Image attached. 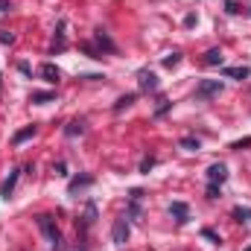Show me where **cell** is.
<instances>
[{
  "mask_svg": "<svg viewBox=\"0 0 251 251\" xmlns=\"http://www.w3.org/2000/svg\"><path fill=\"white\" fill-rule=\"evenodd\" d=\"M35 222H38V228H41V234L47 237V243H50V249H53V251H64V240H62V231H59V225H56V219H53L50 213H38V216H35Z\"/></svg>",
  "mask_w": 251,
  "mask_h": 251,
  "instance_id": "obj_1",
  "label": "cell"
},
{
  "mask_svg": "<svg viewBox=\"0 0 251 251\" xmlns=\"http://www.w3.org/2000/svg\"><path fill=\"white\" fill-rule=\"evenodd\" d=\"M222 94V82L219 79H201L196 85V100H213Z\"/></svg>",
  "mask_w": 251,
  "mask_h": 251,
  "instance_id": "obj_2",
  "label": "cell"
},
{
  "mask_svg": "<svg viewBox=\"0 0 251 251\" xmlns=\"http://www.w3.org/2000/svg\"><path fill=\"white\" fill-rule=\"evenodd\" d=\"M128 234H131V228H128V219H117L114 222V228H111V240L117 243V246H126L128 243Z\"/></svg>",
  "mask_w": 251,
  "mask_h": 251,
  "instance_id": "obj_3",
  "label": "cell"
},
{
  "mask_svg": "<svg viewBox=\"0 0 251 251\" xmlns=\"http://www.w3.org/2000/svg\"><path fill=\"white\" fill-rule=\"evenodd\" d=\"M137 85H140L143 94H155V91H158V76H155L152 70H140V73H137Z\"/></svg>",
  "mask_w": 251,
  "mask_h": 251,
  "instance_id": "obj_4",
  "label": "cell"
},
{
  "mask_svg": "<svg viewBox=\"0 0 251 251\" xmlns=\"http://www.w3.org/2000/svg\"><path fill=\"white\" fill-rule=\"evenodd\" d=\"M228 181V167L225 164H210L207 167V184H225Z\"/></svg>",
  "mask_w": 251,
  "mask_h": 251,
  "instance_id": "obj_5",
  "label": "cell"
},
{
  "mask_svg": "<svg viewBox=\"0 0 251 251\" xmlns=\"http://www.w3.org/2000/svg\"><path fill=\"white\" fill-rule=\"evenodd\" d=\"M38 76L47 82V85H59L62 82V70L56 67L53 62H47V64H41V70H38Z\"/></svg>",
  "mask_w": 251,
  "mask_h": 251,
  "instance_id": "obj_6",
  "label": "cell"
},
{
  "mask_svg": "<svg viewBox=\"0 0 251 251\" xmlns=\"http://www.w3.org/2000/svg\"><path fill=\"white\" fill-rule=\"evenodd\" d=\"M94 41L100 44V53L105 50V53H117V44L111 41V35L105 32V29H94Z\"/></svg>",
  "mask_w": 251,
  "mask_h": 251,
  "instance_id": "obj_7",
  "label": "cell"
},
{
  "mask_svg": "<svg viewBox=\"0 0 251 251\" xmlns=\"http://www.w3.org/2000/svg\"><path fill=\"white\" fill-rule=\"evenodd\" d=\"M91 184H94V176H88V173H82V176H76V178H70V184H67V193H70V196H76L79 190L91 187Z\"/></svg>",
  "mask_w": 251,
  "mask_h": 251,
  "instance_id": "obj_8",
  "label": "cell"
},
{
  "mask_svg": "<svg viewBox=\"0 0 251 251\" xmlns=\"http://www.w3.org/2000/svg\"><path fill=\"white\" fill-rule=\"evenodd\" d=\"M18 178H21V170H12L9 173V178L0 184V196L3 199H12V193H15V184H18Z\"/></svg>",
  "mask_w": 251,
  "mask_h": 251,
  "instance_id": "obj_9",
  "label": "cell"
},
{
  "mask_svg": "<svg viewBox=\"0 0 251 251\" xmlns=\"http://www.w3.org/2000/svg\"><path fill=\"white\" fill-rule=\"evenodd\" d=\"M170 213L176 216V222H178V225H184V222L190 219V207L184 204V201H173V204H170Z\"/></svg>",
  "mask_w": 251,
  "mask_h": 251,
  "instance_id": "obj_10",
  "label": "cell"
},
{
  "mask_svg": "<svg viewBox=\"0 0 251 251\" xmlns=\"http://www.w3.org/2000/svg\"><path fill=\"white\" fill-rule=\"evenodd\" d=\"M222 76L243 82V79H249V76H251V67H225V70H222Z\"/></svg>",
  "mask_w": 251,
  "mask_h": 251,
  "instance_id": "obj_11",
  "label": "cell"
},
{
  "mask_svg": "<svg viewBox=\"0 0 251 251\" xmlns=\"http://www.w3.org/2000/svg\"><path fill=\"white\" fill-rule=\"evenodd\" d=\"M201 62L207 64V67H216V64L225 62V56H222V50H219V47H210V50L204 53V59H201Z\"/></svg>",
  "mask_w": 251,
  "mask_h": 251,
  "instance_id": "obj_12",
  "label": "cell"
},
{
  "mask_svg": "<svg viewBox=\"0 0 251 251\" xmlns=\"http://www.w3.org/2000/svg\"><path fill=\"white\" fill-rule=\"evenodd\" d=\"M35 131H38V126L32 123V126H26V128H21V131H15V137H12V143L15 146H21L24 140H29V137H35Z\"/></svg>",
  "mask_w": 251,
  "mask_h": 251,
  "instance_id": "obj_13",
  "label": "cell"
},
{
  "mask_svg": "<svg viewBox=\"0 0 251 251\" xmlns=\"http://www.w3.org/2000/svg\"><path fill=\"white\" fill-rule=\"evenodd\" d=\"M64 134L67 137H82L85 134V120H70V123L64 126Z\"/></svg>",
  "mask_w": 251,
  "mask_h": 251,
  "instance_id": "obj_14",
  "label": "cell"
},
{
  "mask_svg": "<svg viewBox=\"0 0 251 251\" xmlns=\"http://www.w3.org/2000/svg\"><path fill=\"white\" fill-rule=\"evenodd\" d=\"M178 146H181V149H187V152H199V149H201V140H199V137H193V134H187V137H181V140H178Z\"/></svg>",
  "mask_w": 251,
  "mask_h": 251,
  "instance_id": "obj_15",
  "label": "cell"
},
{
  "mask_svg": "<svg viewBox=\"0 0 251 251\" xmlns=\"http://www.w3.org/2000/svg\"><path fill=\"white\" fill-rule=\"evenodd\" d=\"M64 47H67V41H64V21H62V24H59V32H56V41H53V50H50V53L56 56V53H62Z\"/></svg>",
  "mask_w": 251,
  "mask_h": 251,
  "instance_id": "obj_16",
  "label": "cell"
},
{
  "mask_svg": "<svg viewBox=\"0 0 251 251\" xmlns=\"http://www.w3.org/2000/svg\"><path fill=\"white\" fill-rule=\"evenodd\" d=\"M231 216H234L237 222H251V207H243V204H237V207H231Z\"/></svg>",
  "mask_w": 251,
  "mask_h": 251,
  "instance_id": "obj_17",
  "label": "cell"
},
{
  "mask_svg": "<svg viewBox=\"0 0 251 251\" xmlns=\"http://www.w3.org/2000/svg\"><path fill=\"white\" fill-rule=\"evenodd\" d=\"M29 100H32L35 105H44V102H53V100H56V94H53V91H35Z\"/></svg>",
  "mask_w": 251,
  "mask_h": 251,
  "instance_id": "obj_18",
  "label": "cell"
},
{
  "mask_svg": "<svg viewBox=\"0 0 251 251\" xmlns=\"http://www.w3.org/2000/svg\"><path fill=\"white\" fill-rule=\"evenodd\" d=\"M94 222H97V204H94V201H88V207H85V216H82V225H85V228H91Z\"/></svg>",
  "mask_w": 251,
  "mask_h": 251,
  "instance_id": "obj_19",
  "label": "cell"
},
{
  "mask_svg": "<svg viewBox=\"0 0 251 251\" xmlns=\"http://www.w3.org/2000/svg\"><path fill=\"white\" fill-rule=\"evenodd\" d=\"M134 100H137V94H123V97L114 102V111H117V114H120V111H126L128 105H134Z\"/></svg>",
  "mask_w": 251,
  "mask_h": 251,
  "instance_id": "obj_20",
  "label": "cell"
},
{
  "mask_svg": "<svg viewBox=\"0 0 251 251\" xmlns=\"http://www.w3.org/2000/svg\"><path fill=\"white\" fill-rule=\"evenodd\" d=\"M128 219H131V222L140 219V201H137V199H128Z\"/></svg>",
  "mask_w": 251,
  "mask_h": 251,
  "instance_id": "obj_21",
  "label": "cell"
},
{
  "mask_svg": "<svg viewBox=\"0 0 251 251\" xmlns=\"http://www.w3.org/2000/svg\"><path fill=\"white\" fill-rule=\"evenodd\" d=\"M164 67H167V70H173V67H178V64H181V53H178V50H176V53H170V56H167V59H164Z\"/></svg>",
  "mask_w": 251,
  "mask_h": 251,
  "instance_id": "obj_22",
  "label": "cell"
},
{
  "mask_svg": "<svg viewBox=\"0 0 251 251\" xmlns=\"http://www.w3.org/2000/svg\"><path fill=\"white\" fill-rule=\"evenodd\" d=\"M158 102H161V105H158V108H155V117H164V114H167V111H170V108H173V102H170V100H164V97H161V100H158Z\"/></svg>",
  "mask_w": 251,
  "mask_h": 251,
  "instance_id": "obj_23",
  "label": "cell"
},
{
  "mask_svg": "<svg viewBox=\"0 0 251 251\" xmlns=\"http://www.w3.org/2000/svg\"><path fill=\"white\" fill-rule=\"evenodd\" d=\"M225 12H228V15H240V12H243V6H240L237 0H225Z\"/></svg>",
  "mask_w": 251,
  "mask_h": 251,
  "instance_id": "obj_24",
  "label": "cell"
},
{
  "mask_svg": "<svg viewBox=\"0 0 251 251\" xmlns=\"http://www.w3.org/2000/svg\"><path fill=\"white\" fill-rule=\"evenodd\" d=\"M152 167H155V158H152V155H146V158L140 161V173H143V176H149V170H152Z\"/></svg>",
  "mask_w": 251,
  "mask_h": 251,
  "instance_id": "obj_25",
  "label": "cell"
},
{
  "mask_svg": "<svg viewBox=\"0 0 251 251\" xmlns=\"http://www.w3.org/2000/svg\"><path fill=\"white\" fill-rule=\"evenodd\" d=\"M201 237H204V240H210V243H216V246L222 243V240H219V234H216V231H210V228H201Z\"/></svg>",
  "mask_w": 251,
  "mask_h": 251,
  "instance_id": "obj_26",
  "label": "cell"
},
{
  "mask_svg": "<svg viewBox=\"0 0 251 251\" xmlns=\"http://www.w3.org/2000/svg\"><path fill=\"white\" fill-rule=\"evenodd\" d=\"M222 196V187L219 184H207V199H219Z\"/></svg>",
  "mask_w": 251,
  "mask_h": 251,
  "instance_id": "obj_27",
  "label": "cell"
},
{
  "mask_svg": "<svg viewBox=\"0 0 251 251\" xmlns=\"http://www.w3.org/2000/svg\"><path fill=\"white\" fill-rule=\"evenodd\" d=\"M243 146H251V137H243V140H234L231 149H243Z\"/></svg>",
  "mask_w": 251,
  "mask_h": 251,
  "instance_id": "obj_28",
  "label": "cell"
},
{
  "mask_svg": "<svg viewBox=\"0 0 251 251\" xmlns=\"http://www.w3.org/2000/svg\"><path fill=\"white\" fill-rule=\"evenodd\" d=\"M53 173H56V176H67V164H64V161H59V164L53 167Z\"/></svg>",
  "mask_w": 251,
  "mask_h": 251,
  "instance_id": "obj_29",
  "label": "cell"
},
{
  "mask_svg": "<svg viewBox=\"0 0 251 251\" xmlns=\"http://www.w3.org/2000/svg\"><path fill=\"white\" fill-rule=\"evenodd\" d=\"M12 41H15V35H12V32H3V29H0V44H12Z\"/></svg>",
  "mask_w": 251,
  "mask_h": 251,
  "instance_id": "obj_30",
  "label": "cell"
},
{
  "mask_svg": "<svg viewBox=\"0 0 251 251\" xmlns=\"http://www.w3.org/2000/svg\"><path fill=\"white\" fill-rule=\"evenodd\" d=\"M196 21H199V18H196V12L184 15V26H196Z\"/></svg>",
  "mask_w": 251,
  "mask_h": 251,
  "instance_id": "obj_31",
  "label": "cell"
},
{
  "mask_svg": "<svg viewBox=\"0 0 251 251\" xmlns=\"http://www.w3.org/2000/svg\"><path fill=\"white\" fill-rule=\"evenodd\" d=\"M18 70H21V73H26V76H32V67H29L26 62H21V64H18Z\"/></svg>",
  "mask_w": 251,
  "mask_h": 251,
  "instance_id": "obj_32",
  "label": "cell"
},
{
  "mask_svg": "<svg viewBox=\"0 0 251 251\" xmlns=\"http://www.w3.org/2000/svg\"><path fill=\"white\" fill-rule=\"evenodd\" d=\"M9 6H12L9 0H0V12H9Z\"/></svg>",
  "mask_w": 251,
  "mask_h": 251,
  "instance_id": "obj_33",
  "label": "cell"
},
{
  "mask_svg": "<svg viewBox=\"0 0 251 251\" xmlns=\"http://www.w3.org/2000/svg\"><path fill=\"white\" fill-rule=\"evenodd\" d=\"M246 251H251V246H249V249H246Z\"/></svg>",
  "mask_w": 251,
  "mask_h": 251,
  "instance_id": "obj_34",
  "label": "cell"
},
{
  "mask_svg": "<svg viewBox=\"0 0 251 251\" xmlns=\"http://www.w3.org/2000/svg\"><path fill=\"white\" fill-rule=\"evenodd\" d=\"M249 15H251V9H249Z\"/></svg>",
  "mask_w": 251,
  "mask_h": 251,
  "instance_id": "obj_35",
  "label": "cell"
}]
</instances>
